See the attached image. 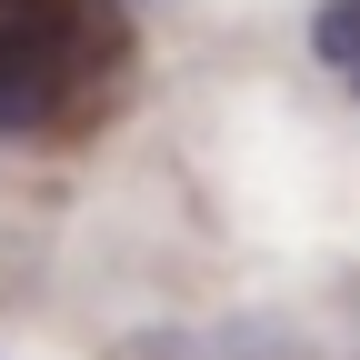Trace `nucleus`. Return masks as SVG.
Segmentation results:
<instances>
[{
	"instance_id": "obj_1",
	"label": "nucleus",
	"mask_w": 360,
	"mask_h": 360,
	"mask_svg": "<svg viewBox=\"0 0 360 360\" xmlns=\"http://www.w3.org/2000/svg\"><path fill=\"white\" fill-rule=\"evenodd\" d=\"M141 30L120 0H0V141H80L130 90Z\"/></svg>"
},
{
	"instance_id": "obj_2",
	"label": "nucleus",
	"mask_w": 360,
	"mask_h": 360,
	"mask_svg": "<svg viewBox=\"0 0 360 360\" xmlns=\"http://www.w3.org/2000/svg\"><path fill=\"white\" fill-rule=\"evenodd\" d=\"M310 60L360 80V0H321V11H310Z\"/></svg>"
}]
</instances>
